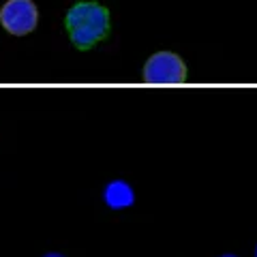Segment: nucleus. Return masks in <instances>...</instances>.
Returning <instances> with one entry per match:
<instances>
[{
  "label": "nucleus",
  "instance_id": "7",
  "mask_svg": "<svg viewBox=\"0 0 257 257\" xmlns=\"http://www.w3.org/2000/svg\"><path fill=\"white\" fill-rule=\"evenodd\" d=\"M255 257H257V246H255Z\"/></svg>",
  "mask_w": 257,
  "mask_h": 257
},
{
  "label": "nucleus",
  "instance_id": "2",
  "mask_svg": "<svg viewBox=\"0 0 257 257\" xmlns=\"http://www.w3.org/2000/svg\"><path fill=\"white\" fill-rule=\"evenodd\" d=\"M144 82L146 84H184L187 82V67L180 56L172 52H159L150 56L144 67Z\"/></svg>",
  "mask_w": 257,
  "mask_h": 257
},
{
  "label": "nucleus",
  "instance_id": "1",
  "mask_svg": "<svg viewBox=\"0 0 257 257\" xmlns=\"http://www.w3.org/2000/svg\"><path fill=\"white\" fill-rule=\"evenodd\" d=\"M64 26L77 50H92L109 35V13L96 3H77L69 9Z\"/></svg>",
  "mask_w": 257,
  "mask_h": 257
},
{
  "label": "nucleus",
  "instance_id": "6",
  "mask_svg": "<svg viewBox=\"0 0 257 257\" xmlns=\"http://www.w3.org/2000/svg\"><path fill=\"white\" fill-rule=\"evenodd\" d=\"M221 257H236V255H221Z\"/></svg>",
  "mask_w": 257,
  "mask_h": 257
},
{
  "label": "nucleus",
  "instance_id": "3",
  "mask_svg": "<svg viewBox=\"0 0 257 257\" xmlns=\"http://www.w3.org/2000/svg\"><path fill=\"white\" fill-rule=\"evenodd\" d=\"M37 7L32 0H9L0 9V24L7 32H11L15 37L28 35L37 28Z\"/></svg>",
  "mask_w": 257,
  "mask_h": 257
},
{
  "label": "nucleus",
  "instance_id": "5",
  "mask_svg": "<svg viewBox=\"0 0 257 257\" xmlns=\"http://www.w3.org/2000/svg\"><path fill=\"white\" fill-rule=\"evenodd\" d=\"M43 257H64V255H60V253H47V255H43Z\"/></svg>",
  "mask_w": 257,
  "mask_h": 257
},
{
  "label": "nucleus",
  "instance_id": "4",
  "mask_svg": "<svg viewBox=\"0 0 257 257\" xmlns=\"http://www.w3.org/2000/svg\"><path fill=\"white\" fill-rule=\"evenodd\" d=\"M103 199L111 210H122V208L133 206L135 202V193L131 189V184L124 180H111L103 189Z\"/></svg>",
  "mask_w": 257,
  "mask_h": 257
}]
</instances>
